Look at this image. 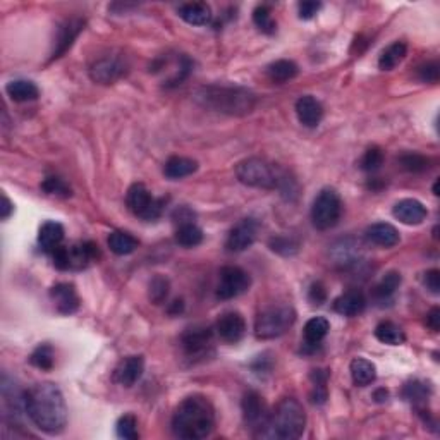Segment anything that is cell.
I'll use <instances>...</instances> for the list:
<instances>
[{
	"label": "cell",
	"instance_id": "obj_1",
	"mask_svg": "<svg viewBox=\"0 0 440 440\" xmlns=\"http://www.w3.org/2000/svg\"><path fill=\"white\" fill-rule=\"evenodd\" d=\"M26 414L33 425L45 434L57 435L68 423V406L60 389L50 382L35 384L24 394Z\"/></svg>",
	"mask_w": 440,
	"mask_h": 440
},
{
	"label": "cell",
	"instance_id": "obj_2",
	"mask_svg": "<svg viewBox=\"0 0 440 440\" xmlns=\"http://www.w3.org/2000/svg\"><path fill=\"white\" fill-rule=\"evenodd\" d=\"M215 426V409L205 396H189L172 414V434L184 440L207 439Z\"/></svg>",
	"mask_w": 440,
	"mask_h": 440
},
{
	"label": "cell",
	"instance_id": "obj_3",
	"mask_svg": "<svg viewBox=\"0 0 440 440\" xmlns=\"http://www.w3.org/2000/svg\"><path fill=\"white\" fill-rule=\"evenodd\" d=\"M195 100L205 109L227 116H246L253 112L257 97L242 86L208 85L195 93Z\"/></svg>",
	"mask_w": 440,
	"mask_h": 440
},
{
	"label": "cell",
	"instance_id": "obj_4",
	"mask_svg": "<svg viewBox=\"0 0 440 440\" xmlns=\"http://www.w3.org/2000/svg\"><path fill=\"white\" fill-rule=\"evenodd\" d=\"M306 426V413L301 402L294 397L282 399L272 413L260 437L277 440H294L303 435Z\"/></svg>",
	"mask_w": 440,
	"mask_h": 440
},
{
	"label": "cell",
	"instance_id": "obj_5",
	"mask_svg": "<svg viewBox=\"0 0 440 440\" xmlns=\"http://www.w3.org/2000/svg\"><path fill=\"white\" fill-rule=\"evenodd\" d=\"M236 176L245 186L249 188L279 189L282 193H287V189L293 191L291 184H294V181L281 167L263 159L253 157L242 160V162L237 163Z\"/></svg>",
	"mask_w": 440,
	"mask_h": 440
},
{
	"label": "cell",
	"instance_id": "obj_6",
	"mask_svg": "<svg viewBox=\"0 0 440 440\" xmlns=\"http://www.w3.org/2000/svg\"><path fill=\"white\" fill-rule=\"evenodd\" d=\"M296 322V311L289 304H277L269 306L257 316L254 322V334L258 339L269 340L277 339L286 334Z\"/></svg>",
	"mask_w": 440,
	"mask_h": 440
},
{
	"label": "cell",
	"instance_id": "obj_7",
	"mask_svg": "<svg viewBox=\"0 0 440 440\" xmlns=\"http://www.w3.org/2000/svg\"><path fill=\"white\" fill-rule=\"evenodd\" d=\"M100 257L98 246L92 241L74 242L71 246H59L52 252L53 265L59 270H80Z\"/></svg>",
	"mask_w": 440,
	"mask_h": 440
},
{
	"label": "cell",
	"instance_id": "obj_8",
	"mask_svg": "<svg viewBox=\"0 0 440 440\" xmlns=\"http://www.w3.org/2000/svg\"><path fill=\"white\" fill-rule=\"evenodd\" d=\"M343 213V201L339 193L332 188H325L318 193L311 207V222L318 231H328L336 227Z\"/></svg>",
	"mask_w": 440,
	"mask_h": 440
},
{
	"label": "cell",
	"instance_id": "obj_9",
	"mask_svg": "<svg viewBox=\"0 0 440 440\" xmlns=\"http://www.w3.org/2000/svg\"><path fill=\"white\" fill-rule=\"evenodd\" d=\"M127 208L143 220H157L162 215L163 200L155 198L150 191H148L145 184L136 183L127 189L126 195Z\"/></svg>",
	"mask_w": 440,
	"mask_h": 440
},
{
	"label": "cell",
	"instance_id": "obj_10",
	"mask_svg": "<svg viewBox=\"0 0 440 440\" xmlns=\"http://www.w3.org/2000/svg\"><path fill=\"white\" fill-rule=\"evenodd\" d=\"M252 286V277L241 267H224L219 274V284H217V298L232 299L241 296Z\"/></svg>",
	"mask_w": 440,
	"mask_h": 440
},
{
	"label": "cell",
	"instance_id": "obj_11",
	"mask_svg": "<svg viewBox=\"0 0 440 440\" xmlns=\"http://www.w3.org/2000/svg\"><path fill=\"white\" fill-rule=\"evenodd\" d=\"M241 409L246 426L253 430L254 437H260V434L265 430L270 418V411L267 408L263 397L258 392H254V390H249L242 397Z\"/></svg>",
	"mask_w": 440,
	"mask_h": 440
},
{
	"label": "cell",
	"instance_id": "obj_12",
	"mask_svg": "<svg viewBox=\"0 0 440 440\" xmlns=\"http://www.w3.org/2000/svg\"><path fill=\"white\" fill-rule=\"evenodd\" d=\"M181 344H183L186 356L191 360L208 356L213 349V331L205 325L189 327L181 337Z\"/></svg>",
	"mask_w": 440,
	"mask_h": 440
},
{
	"label": "cell",
	"instance_id": "obj_13",
	"mask_svg": "<svg viewBox=\"0 0 440 440\" xmlns=\"http://www.w3.org/2000/svg\"><path fill=\"white\" fill-rule=\"evenodd\" d=\"M127 73V63L119 55H105L95 60L90 68V77L95 83L112 85L124 77Z\"/></svg>",
	"mask_w": 440,
	"mask_h": 440
},
{
	"label": "cell",
	"instance_id": "obj_14",
	"mask_svg": "<svg viewBox=\"0 0 440 440\" xmlns=\"http://www.w3.org/2000/svg\"><path fill=\"white\" fill-rule=\"evenodd\" d=\"M258 229H260V224L253 217H246V219L237 222L231 229V232H229L227 241H225L227 252L241 253L245 249L252 248L253 242L257 241Z\"/></svg>",
	"mask_w": 440,
	"mask_h": 440
},
{
	"label": "cell",
	"instance_id": "obj_15",
	"mask_svg": "<svg viewBox=\"0 0 440 440\" xmlns=\"http://www.w3.org/2000/svg\"><path fill=\"white\" fill-rule=\"evenodd\" d=\"M215 334L220 337L224 343L236 344L246 334V322L241 313L237 311H227L222 313L215 323Z\"/></svg>",
	"mask_w": 440,
	"mask_h": 440
},
{
	"label": "cell",
	"instance_id": "obj_16",
	"mask_svg": "<svg viewBox=\"0 0 440 440\" xmlns=\"http://www.w3.org/2000/svg\"><path fill=\"white\" fill-rule=\"evenodd\" d=\"M85 30V21L81 18H71L65 19V21L60 24L59 30H57L55 42H53V50L50 59H59L63 57L69 48L73 47L74 40L80 36V33Z\"/></svg>",
	"mask_w": 440,
	"mask_h": 440
},
{
	"label": "cell",
	"instance_id": "obj_17",
	"mask_svg": "<svg viewBox=\"0 0 440 440\" xmlns=\"http://www.w3.org/2000/svg\"><path fill=\"white\" fill-rule=\"evenodd\" d=\"M145 372L143 356H127L114 370V380L122 387H133Z\"/></svg>",
	"mask_w": 440,
	"mask_h": 440
},
{
	"label": "cell",
	"instance_id": "obj_18",
	"mask_svg": "<svg viewBox=\"0 0 440 440\" xmlns=\"http://www.w3.org/2000/svg\"><path fill=\"white\" fill-rule=\"evenodd\" d=\"M392 215L406 225H419L426 219L429 212H426V207L422 201L414 198H406L394 205Z\"/></svg>",
	"mask_w": 440,
	"mask_h": 440
},
{
	"label": "cell",
	"instance_id": "obj_19",
	"mask_svg": "<svg viewBox=\"0 0 440 440\" xmlns=\"http://www.w3.org/2000/svg\"><path fill=\"white\" fill-rule=\"evenodd\" d=\"M50 298L55 303L59 313L73 315L80 308V296L76 293V287L69 282H60L50 289Z\"/></svg>",
	"mask_w": 440,
	"mask_h": 440
},
{
	"label": "cell",
	"instance_id": "obj_20",
	"mask_svg": "<svg viewBox=\"0 0 440 440\" xmlns=\"http://www.w3.org/2000/svg\"><path fill=\"white\" fill-rule=\"evenodd\" d=\"M296 116L304 127H316L323 119V107L311 95H304L296 102Z\"/></svg>",
	"mask_w": 440,
	"mask_h": 440
},
{
	"label": "cell",
	"instance_id": "obj_21",
	"mask_svg": "<svg viewBox=\"0 0 440 440\" xmlns=\"http://www.w3.org/2000/svg\"><path fill=\"white\" fill-rule=\"evenodd\" d=\"M365 236L372 245L380 246V248H394L401 241L397 229L392 224H387V222H378V224L370 225Z\"/></svg>",
	"mask_w": 440,
	"mask_h": 440
},
{
	"label": "cell",
	"instance_id": "obj_22",
	"mask_svg": "<svg viewBox=\"0 0 440 440\" xmlns=\"http://www.w3.org/2000/svg\"><path fill=\"white\" fill-rule=\"evenodd\" d=\"M367 308V298L361 291L353 289L340 294L334 301V310L343 316H358Z\"/></svg>",
	"mask_w": 440,
	"mask_h": 440
},
{
	"label": "cell",
	"instance_id": "obj_23",
	"mask_svg": "<svg viewBox=\"0 0 440 440\" xmlns=\"http://www.w3.org/2000/svg\"><path fill=\"white\" fill-rule=\"evenodd\" d=\"M179 18L193 26H205L212 21V9L205 2L183 4L178 9Z\"/></svg>",
	"mask_w": 440,
	"mask_h": 440
},
{
	"label": "cell",
	"instance_id": "obj_24",
	"mask_svg": "<svg viewBox=\"0 0 440 440\" xmlns=\"http://www.w3.org/2000/svg\"><path fill=\"white\" fill-rule=\"evenodd\" d=\"M328 331H331V323L323 316H313L304 325L303 328V337H304V346L308 348H316L322 344V340L327 337Z\"/></svg>",
	"mask_w": 440,
	"mask_h": 440
},
{
	"label": "cell",
	"instance_id": "obj_25",
	"mask_svg": "<svg viewBox=\"0 0 440 440\" xmlns=\"http://www.w3.org/2000/svg\"><path fill=\"white\" fill-rule=\"evenodd\" d=\"M64 227L63 224L55 220H48L40 227L38 232V242L42 245V248L47 253H52L53 249H57L59 246H63L64 241Z\"/></svg>",
	"mask_w": 440,
	"mask_h": 440
},
{
	"label": "cell",
	"instance_id": "obj_26",
	"mask_svg": "<svg viewBox=\"0 0 440 440\" xmlns=\"http://www.w3.org/2000/svg\"><path fill=\"white\" fill-rule=\"evenodd\" d=\"M349 372H351V378L358 387H367V385L373 384L377 378V368L375 365L365 358H355L349 365Z\"/></svg>",
	"mask_w": 440,
	"mask_h": 440
},
{
	"label": "cell",
	"instance_id": "obj_27",
	"mask_svg": "<svg viewBox=\"0 0 440 440\" xmlns=\"http://www.w3.org/2000/svg\"><path fill=\"white\" fill-rule=\"evenodd\" d=\"M198 171V162L188 157H171L163 166V174L167 179L178 181Z\"/></svg>",
	"mask_w": 440,
	"mask_h": 440
},
{
	"label": "cell",
	"instance_id": "obj_28",
	"mask_svg": "<svg viewBox=\"0 0 440 440\" xmlns=\"http://www.w3.org/2000/svg\"><path fill=\"white\" fill-rule=\"evenodd\" d=\"M6 92L11 97V100L19 102V104H23V102L36 100V98H38V95H40L38 86H36L30 80L11 81V83L6 86Z\"/></svg>",
	"mask_w": 440,
	"mask_h": 440
},
{
	"label": "cell",
	"instance_id": "obj_29",
	"mask_svg": "<svg viewBox=\"0 0 440 440\" xmlns=\"http://www.w3.org/2000/svg\"><path fill=\"white\" fill-rule=\"evenodd\" d=\"M298 73H299L298 64L287 59L275 60V63H272L269 68H267V76H269V80L272 81V83L279 85L294 80V77L298 76Z\"/></svg>",
	"mask_w": 440,
	"mask_h": 440
},
{
	"label": "cell",
	"instance_id": "obj_30",
	"mask_svg": "<svg viewBox=\"0 0 440 440\" xmlns=\"http://www.w3.org/2000/svg\"><path fill=\"white\" fill-rule=\"evenodd\" d=\"M406 55H408V45L404 42H394L382 52L380 59H378V68L382 71H392L406 59Z\"/></svg>",
	"mask_w": 440,
	"mask_h": 440
},
{
	"label": "cell",
	"instance_id": "obj_31",
	"mask_svg": "<svg viewBox=\"0 0 440 440\" xmlns=\"http://www.w3.org/2000/svg\"><path fill=\"white\" fill-rule=\"evenodd\" d=\"M109 248L110 252L119 254V257H124V254H131L138 249L139 242L134 236H131L129 232L124 231H114L109 236Z\"/></svg>",
	"mask_w": 440,
	"mask_h": 440
},
{
	"label": "cell",
	"instance_id": "obj_32",
	"mask_svg": "<svg viewBox=\"0 0 440 440\" xmlns=\"http://www.w3.org/2000/svg\"><path fill=\"white\" fill-rule=\"evenodd\" d=\"M399 286H401V274L396 272V270H390V272L385 274L384 277L380 279V282L377 284L375 289H373V296H375L377 301L380 303L389 301V299L396 294Z\"/></svg>",
	"mask_w": 440,
	"mask_h": 440
},
{
	"label": "cell",
	"instance_id": "obj_33",
	"mask_svg": "<svg viewBox=\"0 0 440 440\" xmlns=\"http://www.w3.org/2000/svg\"><path fill=\"white\" fill-rule=\"evenodd\" d=\"M375 337L380 343L389 344V346H401L404 344L406 334L399 325L394 322H380L375 328Z\"/></svg>",
	"mask_w": 440,
	"mask_h": 440
},
{
	"label": "cell",
	"instance_id": "obj_34",
	"mask_svg": "<svg viewBox=\"0 0 440 440\" xmlns=\"http://www.w3.org/2000/svg\"><path fill=\"white\" fill-rule=\"evenodd\" d=\"M203 241V231L195 224V222H186V224H179L178 231H176V242L183 246V248H195L201 245Z\"/></svg>",
	"mask_w": 440,
	"mask_h": 440
},
{
	"label": "cell",
	"instance_id": "obj_35",
	"mask_svg": "<svg viewBox=\"0 0 440 440\" xmlns=\"http://www.w3.org/2000/svg\"><path fill=\"white\" fill-rule=\"evenodd\" d=\"M402 396L414 406L425 404L430 397V385L422 380L408 382V384L404 385V389H402Z\"/></svg>",
	"mask_w": 440,
	"mask_h": 440
},
{
	"label": "cell",
	"instance_id": "obj_36",
	"mask_svg": "<svg viewBox=\"0 0 440 440\" xmlns=\"http://www.w3.org/2000/svg\"><path fill=\"white\" fill-rule=\"evenodd\" d=\"M399 166L404 168L406 172H411V174H422V172L429 171L430 159H426L422 154L409 151V154H402L399 157Z\"/></svg>",
	"mask_w": 440,
	"mask_h": 440
},
{
	"label": "cell",
	"instance_id": "obj_37",
	"mask_svg": "<svg viewBox=\"0 0 440 440\" xmlns=\"http://www.w3.org/2000/svg\"><path fill=\"white\" fill-rule=\"evenodd\" d=\"M253 23L254 26L262 33H265V35H274V33L277 31V23H275V19L272 18V11L267 6H258L257 9L253 11Z\"/></svg>",
	"mask_w": 440,
	"mask_h": 440
},
{
	"label": "cell",
	"instance_id": "obj_38",
	"mask_svg": "<svg viewBox=\"0 0 440 440\" xmlns=\"http://www.w3.org/2000/svg\"><path fill=\"white\" fill-rule=\"evenodd\" d=\"M116 431L121 439L124 440H136L139 437L138 434V419L134 414H124L117 419Z\"/></svg>",
	"mask_w": 440,
	"mask_h": 440
},
{
	"label": "cell",
	"instance_id": "obj_39",
	"mask_svg": "<svg viewBox=\"0 0 440 440\" xmlns=\"http://www.w3.org/2000/svg\"><path fill=\"white\" fill-rule=\"evenodd\" d=\"M30 363L40 370H50L53 367V349L48 344H40L31 353Z\"/></svg>",
	"mask_w": 440,
	"mask_h": 440
},
{
	"label": "cell",
	"instance_id": "obj_40",
	"mask_svg": "<svg viewBox=\"0 0 440 440\" xmlns=\"http://www.w3.org/2000/svg\"><path fill=\"white\" fill-rule=\"evenodd\" d=\"M327 378L328 373L325 370H313L311 373V380H313V394H311V401L316 404H323L327 401Z\"/></svg>",
	"mask_w": 440,
	"mask_h": 440
},
{
	"label": "cell",
	"instance_id": "obj_41",
	"mask_svg": "<svg viewBox=\"0 0 440 440\" xmlns=\"http://www.w3.org/2000/svg\"><path fill=\"white\" fill-rule=\"evenodd\" d=\"M384 163V151L378 146H372L365 151V155L360 160V167L365 172H375Z\"/></svg>",
	"mask_w": 440,
	"mask_h": 440
},
{
	"label": "cell",
	"instance_id": "obj_42",
	"mask_svg": "<svg viewBox=\"0 0 440 440\" xmlns=\"http://www.w3.org/2000/svg\"><path fill=\"white\" fill-rule=\"evenodd\" d=\"M42 189L48 195H55V196H63V198H68L71 196V188L65 184L64 179L55 178V176H50L42 183Z\"/></svg>",
	"mask_w": 440,
	"mask_h": 440
},
{
	"label": "cell",
	"instance_id": "obj_43",
	"mask_svg": "<svg viewBox=\"0 0 440 440\" xmlns=\"http://www.w3.org/2000/svg\"><path fill=\"white\" fill-rule=\"evenodd\" d=\"M269 246L272 252L284 254V257H289V254H294L296 252H298V242L286 236L272 237L269 242Z\"/></svg>",
	"mask_w": 440,
	"mask_h": 440
},
{
	"label": "cell",
	"instance_id": "obj_44",
	"mask_svg": "<svg viewBox=\"0 0 440 440\" xmlns=\"http://www.w3.org/2000/svg\"><path fill=\"white\" fill-rule=\"evenodd\" d=\"M168 296V281L163 277H155L150 284V299L155 304L163 303V299H167Z\"/></svg>",
	"mask_w": 440,
	"mask_h": 440
},
{
	"label": "cell",
	"instance_id": "obj_45",
	"mask_svg": "<svg viewBox=\"0 0 440 440\" xmlns=\"http://www.w3.org/2000/svg\"><path fill=\"white\" fill-rule=\"evenodd\" d=\"M440 76V68L437 63H426L418 68V77L423 83H437Z\"/></svg>",
	"mask_w": 440,
	"mask_h": 440
},
{
	"label": "cell",
	"instance_id": "obj_46",
	"mask_svg": "<svg viewBox=\"0 0 440 440\" xmlns=\"http://www.w3.org/2000/svg\"><path fill=\"white\" fill-rule=\"evenodd\" d=\"M423 284H425V287L430 291L431 294L437 296L440 293V272H439V270L437 269L426 270V272L423 274Z\"/></svg>",
	"mask_w": 440,
	"mask_h": 440
},
{
	"label": "cell",
	"instance_id": "obj_47",
	"mask_svg": "<svg viewBox=\"0 0 440 440\" xmlns=\"http://www.w3.org/2000/svg\"><path fill=\"white\" fill-rule=\"evenodd\" d=\"M320 9H322V4H320V2H301L298 6L299 18L304 19V21L315 18V16L318 14Z\"/></svg>",
	"mask_w": 440,
	"mask_h": 440
},
{
	"label": "cell",
	"instance_id": "obj_48",
	"mask_svg": "<svg viewBox=\"0 0 440 440\" xmlns=\"http://www.w3.org/2000/svg\"><path fill=\"white\" fill-rule=\"evenodd\" d=\"M426 327L431 328L434 332L440 331V310L437 306L431 308L429 315H426Z\"/></svg>",
	"mask_w": 440,
	"mask_h": 440
},
{
	"label": "cell",
	"instance_id": "obj_49",
	"mask_svg": "<svg viewBox=\"0 0 440 440\" xmlns=\"http://www.w3.org/2000/svg\"><path fill=\"white\" fill-rule=\"evenodd\" d=\"M310 299L313 301V304H322L325 301V289L322 284H313L310 289Z\"/></svg>",
	"mask_w": 440,
	"mask_h": 440
},
{
	"label": "cell",
	"instance_id": "obj_50",
	"mask_svg": "<svg viewBox=\"0 0 440 440\" xmlns=\"http://www.w3.org/2000/svg\"><path fill=\"white\" fill-rule=\"evenodd\" d=\"M12 212H14V205H12L11 200L4 195L2 196V213H0V215H2V219L6 220V219H9V215Z\"/></svg>",
	"mask_w": 440,
	"mask_h": 440
},
{
	"label": "cell",
	"instance_id": "obj_51",
	"mask_svg": "<svg viewBox=\"0 0 440 440\" xmlns=\"http://www.w3.org/2000/svg\"><path fill=\"white\" fill-rule=\"evenodd\" d=\"M373 397L377 399L378 402H382V401H387V397H389V392L385 389H378L375 394H373Z\"/></svg>",
	"mask_w": 440,
	"mask_h": 440
},
{
	"label": "cell",
	"instance_id": "obj_52",
	"mask_svg": "<svg viewBox=\"0 0 440 440\" xmlns=\"http://www.w3.org/2000/svg\"><path fill=\"white\" fill-rule=\"evenodd\" d=\"M434 195H439V179L435 181V184H434Z\"/></svg>",
	"mask_w": 440,
	"mask_h": 440
}]
</instances>
